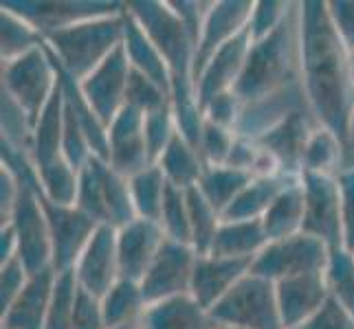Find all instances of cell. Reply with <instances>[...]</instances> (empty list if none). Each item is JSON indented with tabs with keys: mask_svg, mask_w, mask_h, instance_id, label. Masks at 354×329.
<instances>
[{
	"mask_svg": "<svg viewBox=\"0 0 354 329\" xmlns=\"http://www.w3.org/2000/svg\"><path fill=\"white\" fill-rule=\"evenodd\" d=\"M301 83L310 112L322 128L348 143L354 114V70L352 53L337 35L326 0L299 3Z\"/></svg>",
	"mask_w": 354,
	"mask_h": 329,
	"instance_id": "cell-1",
	"label": "cell"
},
{
	"mask_svg": "<svg viewBox=\"0 0 354 329\" xmlns=\"http://www.w3.org/2000/svg\"><path fill=\"white\" fill-rule=\"evenodd\" d=\"M128 14L139 22V27L150 35V40L165 57L172 79V112L178 132L198 150L203 132V110L198 103L196 83H194V46L185 24L180 22L169 0H130L126 3Z\"/></svg>",
	"mask_w": 354,
	"mask_h": 329,
	"instance_id": "cell-2",
	"label": "cell"
},
{
	"mask_svg": "<svg viewBox=\"0 0 354 329\" xmlns=\"http://www.w3.org/2000/svg\"><path fill=\"white\" fill-rule=\"evenodd\" d=\"M297 86H301L299 3H292L282 27L268 38L251 44L247 66L234 92L244 108L273 99Z\"/></svg>",
	"mask_w": 354,
	"mask_h": 329,
	"instance_id": "cell-3",
	"label": "cell"
},
{
	"mask_svg": "<svg viewBox=\"0 0 354 329\" xmlns=\"http://www.w3.org/2000/svg\"><path fill=\"white\" fill-rule=\"evenodd\" d=\"M126 7L117 14L97 16L46 35V48L66 75L84 81L124 44Z\"/></svg>",
	"mask_w": 354,
	"mask_h": 329,
	"instance_id": "cell-4",
	"label": "cell"
},
{
	"mask_svg": "<svg viewBox=\"0 0 354 329\" xmlns=\"http://www.w3.org/2000/svg\"><path fill=\"white\" fill-rule=\"evenodd\" d=\"M59 88L57 64L46 46L11 62H3V88L38 123L40 114Z\"/></svg>",
	"mask_w": 354,
	"mask_h": 329,
	"instance_id": "cell-5",
	"label": "cell"
},
{
	"mask_svg": "<svg viewBox=\"0 0 354 329\" xmlns=\"http://www.w3.org/2000/svg\"><path fill=\"white\" fill-rule=\"evenodd\" d=\"M212 316L221 327L236 329H284L277 306L275 283L249 272L229 295L214 306Z\"/></svg>",
	"mask_w": 354,
	"mask_h": 329,
	"instance_id": "cell-6",
	"label": "cell"
},
{
	"mask_svg": "<svg viewBox=\"0 0 354 329\" xmlns=\"http://www.w3.org/2000/svg\"><path fill=\"white\" fill-rule=\"evenodd\" d=\"M330 252L333 250L324 241L306 233H297L292 237L268 241L264 250L253 259L251 272L273 283L290 277L326 272Z\"/></svg>",
	"mask_w": 354,
	"mask_h": 329,
	"instance_id": "cell-7",
	"label": "cell"
},
{
	"mask_svg": "<svg viewBox=\"0 0 354 329\" xmlns=\"http://www.w3.org/2000/svg\"><path fill=\"white\" fill-rule=\"evenodd\" d=\"M304 189V228L315 239L324 241L328 248H344V217H341V189L337 176L328 174H301Z\"/></svg>",
	"mask_w": 354,
	"mask_h": 329,
	"instance_id": "cell-8",
	"label": "cell"
},
{
	"mask_svg": "<svg viewBox=\"0 0 354 329\" xmlns=\"http://www.w3.org/2000/svg\"><path fill=\"white\" fill-rule=\"evenodd\" d=\"M196 259L198 252L189 243L165 239L156 259L150 266V270L145 272V277L139 283L145 306L150 308L154 303L189 295Z\"/></svg>",
	"mask_w": 354,
	"mask_h": 329,
	"instance_id": "cell-9",
	"label": "cell"
},
{
	"mask_svg": "<svg viewBox=\"0 0 354 329\" xmlns=\"http://www.w3.org/2000/svg\"><path fill=\"white\" fill-rule=\"evenodd\" d=\"M3 7L16 11L27 22L38 29L44 40L53 31H59L71 24L117 14L126 7V3H93V0H5Z\"/></svg>",
	"mask_w": 354,
	"mask_h": 329,
	"instance_id": "cell-10",
	"label": "cell"
},
{
	"mask_svg": "<svg viewBox=\"0 0 354 329\" xmlns=\"http://www.w3.org/2000/svg\"><path fill=\"white\" fill-rule=\"evenodd\" d=\"M40 191V189H38ZM42 204L46 211L48 228H51V243H53V270L68 272L75 268L82 250L86 248L88 239L97 230L95 219L84 215L77 206H59L48 202L42 193Z\"/></svg>",
	"mask_w": 354,
	"mask_h": 329,
	"instance_id": "cell-11",
	"label": "cell"
},
{
	"mask_svg": "<svg viewBox=\"0 0 354 329\" xmlns=\"http://www.w3.org/2000/svg\"><path fill=\"white\" fill-rule=\"evenodd\" d=\"M77 286L88 295L102 299L119 279V252H117V228L111 224H100L86 248L73 268Z\"/></svg>",
	"mask_w": 354,
	"mask_h": 329,
	"instance_id": "cell-12",
	"label": "cell"
},
{
	"mask_svg": "<svg viewBox=\"0 0 354 329\" xmlns=\"http://www.w3.org/2000/svg\"><path fill=\"white\" fill-rule=\"evenodd\" d=\"M130 62L126 55V48L121 44L117 51L97 66L91 75L80 81V88L84 97L88 99L97 117L108 128L113 119L126 108V90L130 79Z\"/></svg>",
	"mask_w": 354,
	"mask_h": 329,
	"instance_id": "cell-13",
	"label": "cell"
},
{
	"mask_svg": "<svg viewBox=\"0 0 354 329\" xmlns=\"http://www.w3.org/2000/svg\"><path fill=\"white\" fill-rule=\"evenodd\" d=\"M145 114L124 108L108 126V156L106 163L124 178H132L150 167L148 143H145Z\"/></svg>",
	"mask_w": 354,
	"mask_h": 329,
	"instance_id": "cell-14",
	"label": "cell"
},
{
	"mask_svg": "<svg viewBox=\"0 0 354 329\" xmlns=\"http://www.w3.org/2000/svg\"><path fill=\"white\" fill-rule=\"evenodd\" d=\"M253 11L251 0H218L212 3L201 31V40L194 57V83L201 77L203 68L221 48L247 29Z\"/></svg>",
	"mask_w": 354,
	"mask_h": 329,
	"instance_id": "cell-15",
	"label": "cell"
},
{
	"mask_svg": "<svg viewBox=\"0 0 354 329\" xmlns=\"http://www.w3.org/2000/svg\"><path fill=\"white\" fill-rule=\"evenodd\" d=\"M165 233L158 222L137 217L130 224L117 228V252L121 279L141 283L145 272L150 270L158 250L165 243Z\"/></svg>",
	"mask_w": 354,
	"mask_h": 329,
	"instance_id": "cell-16",
	"label": "cell"
},
{
	"mask_svg": "<svg viewBox=\"0 0 354 329\" xmlns=\"http://www.w3.org/2000/svg\"><path fill=\"white\" fill-rule=\"evenodd\" d=\"M251 44H253L251 35L244 29L234 40L227 42L221 51L209 59V64L203 68L201 77L196 79V94H198L201 110L205 103H209L214 97L236 90L244 72V66H247Z\"/></svg>",
	"mask_w": 354,
	"mask_h": 329,
	"instance_id": "cell-17",
	"label": "cell"
},
{
	"mask_svg": "<svg viewBox=\"0 0 354 329\" xmlns=\"http://www.w3.org/2000/svg\"><path fill=\"white\" fill-rule=\"evenodd\" d=\"M319 128L317 119L308 110H301V112H292L286 117L282 123H277L273 130H268L266 134L255 141L262 150L271 152L279 167H282V174L288 178H299L301 176V158L304 150H306V143L310 139V134Z\"/></svg>",
	"mask_w": 354,
	"mask_h": 329,
	"instance_id": "cell-18",
	"label": "cell"
},
{
	"mask_svg": "<svg viewBox=\"0 0 354 329\" xmlns=\"http://www.w3.org/2000/svg\"><path fill=\"white\" fill-rule=\"evenodd\" d=\"M275 292L284 329H301L330 299L326 272L282 279L275 283Z\"/></svg>",
	"mask_w": 354,
	"mask_h": 329,
	"instance_id": "cell-19",
	"label": "cell"
},
{
	"mask_svg": "<svg viewBox=\"0 0 354 329\" xmlns=\"http://www.w3.org/2000/svg\"><path fill=\"white\" fill-rule=\"evenodd\" d=\"M251 266L253 261L249 259H227L216 257V255H198L189 295L203 308L212 310L251 272Z\"/></svg>",
	"mask_w": 354,
	"mask_h": 329,
	"instance_id": "cell-20",
	"label": "cell"
},
{
	"mask_svg": "<svg viewBox=\"0 0 354 329\" xmlns=\"http://www.w3.org/2000/svg\"><path fill=\"white\" fill-rule=\"evenodd\" d=\"M55 270L31 275L20 297L0 314V329H44L48 306H51Z\"/></svg>",
	"mask_w": 354,
	"mask_h": 329,
	"instance_id": "cell-21",
	"label": "cell"
},
{
	"mask_svg": "<svg viewBox=\"0 0 354 329\" xmlns=\"http://www.w3.org/2000/svg\"><path fill=\"white\" fill-rule=\"evenodd\" d=\"M141 329H221V325L192 295H183L150 306L141 319Z\"/></svg>",
	"mask_w": 354,
	"mask_h": 329,
	"instance_id": "cell-22",
	"label": "cell"
},
{
	"mask_svg": "<svg viewBox=\"0 0 354 329\" xmlns=\"http://www.w3.org/2000/svg\"><path fill=\"white\" fill-rule=\"evenodd\" d=\"M268 237L264 233L262 219H223L221 228L214 237V243L207 255L227 259H249L253 261L264 250Z\"/></svg>",
	"mask_w": 354,
	"mask_h": 329,
	"instance_id": "cell-23",
	"label": "cell"
},
{
	"mask_svg": "<svg viewBox=\"0 0 354 329\" xmlns=\"http://www.w3.org/2000/svg\"><path fill=\"white\" fill-rule=\"evenodd\" d=\"M62 134H64V94L59 83L53 99L48 101L38 123L33 128V143L29 158L35 169L51 165L57 158H62Z\"/></svg>",
	"mask_w": 354,
	"mask_h": 329,
	"instance_id": "cell-24",
	"label": "cell"
},
{
	"mask_svg": "<svg viewBox=\"0 0 354 329\" xmlns=\"http://www.w3.org/2000/svg\"><path fill=\"white\" fill-rule=\"evenodd\" d=\"M124 48H126L128 62L134 70L143 72L145 77H150L152 81H156L158 86H163L172 94V79H169V68H167L165 57L156 48V44L150 40V35L139 27V22L128 14V9H126Z\"/></svg>",
	"mask_w": 354,
	"mask_h": 329,
	"instance_id": "cell-25",
	"label": "cell"
},
{
	"mask_svg": "<svg viewBox=\"0 0 354 329\" xmlns=\"http://www.w3.org/2000/svg\"><path fill=\"white\" fill-rule=\"evenodd\" d=\"M304 213H306V204H304L301 180L295 178L284 187V191L275 198V202L268 206V211L262 217V226L268 241L301 233Z\"/></svg>",
	"mask_w": 354,
	"mask_h": 329,
	"instance_id": "cell-26",
	"label": "cell"
},
{
	"mask_svg": "<svg viewBox=\"0 0 354 329\" xmlns=\"http://www.w3.org/2000/svg\"><path fill=\"white\" fill-rule=\"evenodd\" d=\"M156 165L163 172L169 185L185 189V191L198 187L201 176L205 172V163H203L198 150L194 148L189 141L183 139L180 132L172 139V143L167 145V150L163 152L161 158H158Z\"/></svg>",
	"mask_w": 354,
	"mask_h": 329,
	"instance_id": "cell-27",
	"label": "cell"
},
{
	"mask_svg": "<svg viewBox=\"0 0 354 329\" xmlns=\"http://www.w3.org/2000/svg\"><path fill=\"white\" fill-rule=\"evenodd\" d=\"M290 180L288 176H275V178H253L247 187L242 189L240 196L231 202L225 211L223 219L236 222V219H262L268 206L275 202V198L284 191Z\"/></svg>",
	"mask_w": 354,
	"mask_h": 329,
	"instance_id": "cell-28",
	"label": "cell"
},
{
	"mask_svg": "<svg viewBox=\"0 0 354 329\" xmlns=\"http://www.w3.org/2000/svg\"><path fill=\"white\" fill-rule=\"evenodd\" d=\"M42 46H46L44 35L31 22L7 7L0 9V57H3V62L18 59Z\"/></svg>",
	"mask_w": 354,
	"mask_h": 329,
	"instance_id": "cell-29",
	"label": "cell"
},
{
	"mask_svg": "<svg viewBox=\"0 0 354 329\" xmlns=\"http://www.w3.org/2000/svg\"><path fill=\"white\" fill-rule=\"evenodd\" d=\"M253 180L251 174L240 172V169H234L229 165H221V167H205V172L201 176L198 182V191L207 198L214 209L225 215V211L231 206L242 189Z\"/></svg>",
	"mask_w": 354,
	"mask_h": 329,
	"instance_id": "cell-30",
	"label": "cell"
},
{
	"mask_svg": "<svg viewBox=\"0 0 354 329\" xmlns=\"http://www.w3.org/2000/svg\"><path fill=\"white\" fill-rule=\"evenodd\" d=\"M102 310L108 327L141 323L145 310V299L137 281L119 279V281L102 297Z\"/></svg>",
	"mask_w": 354,
	"mask_h": 329,
	"instance_id": "cell-31",
	"label": "cell"
},
{
	"mask_svg": "<svg viewBox=\"0 0 354 329\" xmlns=\"http://www.w3.org/2000/svg\"><path fill=\"white\" fill-rule=\"evenodd\" d=\"M128 182H130V196H132L137 217L158 222V219H161L163 204H165L167 189H169V182L165 180L158 165L145 167L137 176L128 178Z\"/></svg>",
	"mask_w": 354,
	"mask_h": 329,
	"instance_id": "cell-32",
	"label": "cell"
},
{
	"mask_svg": "<svg viewBox=\"0 0 354 329\" xmlns=\"http://www.w3.org/2000/svg\"><path fill=\"white\" fill-rule=\"evenodd\" d=\"M344 143L339 141L337 134L326 128H317L306 143L301 158V174H328L337 176L344 169Z\"/></svg>",
	"mask_w": 354,
	"mask_h": 329,
	"instance_id": "cell-33",
	"label": "cell"
},
{
	"mask_svg": "<svg viewBox=\"0 0 354 329\" xmlns=\"http://www.w3.org/2000/svg\"><path fill=\"white\" fill-rule=\"evenodd\" d=\"M35 180H38L40 193L48 202L59 204V206H75L80 172L64 156L53 161L51 165L35 169Z\"/></svg>",
	"mask_w": 354,
	"mask_h": 329,
	"instance_id": "cell-34",
	"label": "cell"
},
{
	"mask_svg": "<svg viewBox=\"0 0 354 329\" xmlns=\"http://www.w3.org/2000/svg\"><path fill=\"white\" fill-rule=\"evenodd\" d=\"M108 163L104 158L93 156L91 161L80 169V185L75 206L97 224H106V196H104V178Z\"/></svg>",
	"mask_w": 354,
	"mask_h": 329,
	"instance_id": "cell-35",
	"label": "cell"
},
{
	"mask_svg": "<svg viewBox=\"0 0 354 329\" xmlns=\"http://www.w3.org/2000/svg\"><path fill=\"white\" fill-rule=\"evenodd\" d=\"M189 206V228H192V248L198 255H207L214 243L218 228L223 224V215L207 202L198 187L187 189Z\"/></svg>",
	"mask_w": 354,
	"mask_h": 329,
	"instance_id": "cell-36",
	"label": "cell"
},
{
	"mask_svg": "<svg viewBox=\"0 0 354 329\" xmlns=\"http://www.w3.org/2000/svg\"><path fill=\"white\" fill-rule=\"evenodd\" d=\"M0 97H3L0 99V128H3L0 145L29 154L33 143V121L5 90H0Z\"/></svg>",
	"mask_w": 354,
	"mask_h": 329,
	"instance_id": "cell-37",
	"label": "cell"
},
{
	"mask_svg": "<svg viewBox=\"0 0 354 329\" xmlns=\"http://www.w3.org/2000/svg\"><path fill=\"white\" fill-rule=\"evenodd\" d=\"M326 286L339 306L354 316V252L348 248H335L326 266Z\"/></svg>",
	"mask_w": 354,
	"mask_h": 329,
	"instance_id": "cell-38",
	"label": "cell"
},
{
	"mask_svg": "<svg viewBox=\"0 0 354 329\" xmlns=\"http://www.w3.org/2000/svg\"><path fill=\"white\" fill-rule=\"evenodd\" d=\"M77 290H80V286H77V279L73 270L59 272L55 277V288H53L51 306H48L44 329H73Z\"/></svg>",
	"mask_w": 354,
	"mask_h": 329,
	"instance_id": "cell-39",
	"label": "cell"
},
{
	"mask_svg": "<svg viewBox=\"0 0 354 329\" xmlns=\"http://www.w3.org/2000/svg\"><path fill=\"white\" fill-rule=\"evenodd\" d=\"M126 106L137 110L141 114H150V112H156V110L172 106V94L163 86H158L156 81H152L150 77H145L143 72L130 68Z\"/></svg>",
	"mask_w": 354,
	"mask_h": 329,
	"instance_id": "cell-40",
	"label": "cell"
},
{
	"mask_svg": "<svg viewBox=\"0 0 354 329\" xmlns=\"http://www.w3.org/2000/svg\"><path fill=\"white\" fill-rule=\"evenodd\" d=\"M161 224L167 239H174L180 243L192 246V228H189V206H187V191L169 185L165 204L161 211Z\"/></svg>",
	"mask_w": 354,
	"mask_h": 329,
	"instance_id": "cell-41",
	"label": "cell"
},
{
	"mask_svg": "<svg viewBox=\"0 0 354 329\" xmlns=\"http://www.w3.org/2000/svg\"><path fill=\"white\" fill-rule=\"evenodd\" d=\"M145 143H148V154L152 165L158 163V158L163 156L167 150V145L172 143V139L178 134V126L172 112V106H167L163 110H156V112L145 114Z\"/></svg>",
	"mask_w": 354,
	"mask_h": 329,
	"instance_id": "cell-42",
	"label": "cell"
},
{
	"mask_svg": "<svg viewBox=\"0 0 354 329\" xmlns=\"http://www.w3.org/2000/svg\"><path fill=\"white\" fill-rule=\"evenodd\" d=\"M290 9L292 3H286V0H260V3H253V11L247 24L251 40L258 42L275 33L288 18Z\"/></svg>",
	"mask_w": 354,
	"mask_h": 329,
	"instance_id": "cell-43",
	"label": "cell"
},
{
	"mask_svg": "<svg viewBox=\"0 0 354 329\" xmlns=\"http://www.w3.org/2000/svg\"><path fill=\"white\" fill-rule=\"evenodd\" d=\"M236 139H238V134L234 130H227V128L205 121L203 132H201V143H198V154L203 158L205 167L227 165Z\"/></svg>",
	"mask_w": 354,
	"mask_h": 329,
	"instance_id": "cell-44",
	"label": "cell"
},
{
	"mask_svg": "<svg viewBox=\"0 0 354 329\" xmlns=\"http://www.w3.org/2000/svg\"><path fill=\"white\" fill-rule=\"evenodd\" d=\"M29 279L31 272L20 261V257L0 263V314L20 297V292L29 283Z\"/></svg>",
	"mask_w": 354,
	"mask_h": 329,
	"instance_id": "cell-45",
	"label": "cell"
},
{
	"mask_svg": "<svg viewBox=\"0 0 354 329\" xmlns=\"http://www.w3.org/2000/svg\"><path fill=\"white\" fill-rule=\"evenodd\" d=\"M203 117L209 123H216L227 130H238L240 117H242V101L238 99L236 92H225L218 94L209 103L203 106Z\"/></svg>",
	"mask_w": 354,
	"mask_h": 329,
	"instance_id": "cell-46",
	"label": "cell"
},
{
	"mask_svg": "<svg viewBox=\"0 0 354 329\" xmlns=\"http://www.w3.org/2000/svg\"><path fill=\"white\" fill-rule=\"evenodd\" d=\"M341 189V217H344V248L354 250V167L337 174Z\"/></svg>",
	"mask_w": 354,
	"mask_h": 329,
	"instance_id": "cell-47",
	"label": "cell"
},
{
	"mask_svg": "<svg viewBox=\"0 0 354 329\" xmlns=\"http://www.w3.org/2000/svg\"><path fill=\"white\" fill-rule=\"evenodd\" d=\"M73 329H108L104 310H102V299L88 295V292L82 288L77 290Z\"/></svg>",
	"mask_w": 354,
	"mask_h": 329,
	"instance_id": "cell-48",
	"label": "cell"
},
{
	"mask_svg": "<svg viewBox=\"0 0 354 329\" xmlns=\"http://www.w3.org/2000/svg\"><path fill=\"white\" fill-rule=\"evenodd\" d=\"M326 5L337 35L354 55V0H326Z\"/></svg>",
	"mask_w": 354,
	"mask_h": 329,
	"instance_id": "cell-49",
	"label": "cell"
},
{
	"mask_svg": "<svg viewBox=\"0 0 354 329\" xmlns=\"http://www.w3.org/2000/svg\"><path fill=\"white\" fill-rule=\"evenodd\" d=\"M169 5H172V9L176 11L180 22L185 24L194 46H198L203 24H205L207 11H209L212 3H198V0H169Z\"/></svg>",
	"mask_w": 354,
	"mask_h": 329,
	"instance_id": "cell-50",
	"label": "cell"
},
{
	"mask_svg": "<svg viewBox=\"0 0 354 329\" xmlns=\"http://www.w3.org/2000/svg\"><path fill=\"white\" fill-rule=\"evenodd\" d=\"M301 329H354V316L335 299H328Z\"/></svg>",
	"mask_w": 354,
	"mask_h": 329,
	"instance_id": "cell-51",
	"label": "cell"
},
{
	"mask_svg": "<svg viewBox=\"0 0 354 329\" xmlns=\"http://www.w3.org/2000/svg\"><path fill=\"white\" fill-rule=\"evenodd\" d=\"M18 193H20L18 176L3 165V169H0V226H5L9 222L11 211H14L18 200Z\"/></svg>",
	"mask_w": 354,
	"mask_h": 329,
	"instance_id": "cell-52",
	"label": "cell"
},
{
	"mask_svg": "<svg viewBox=\"0 0 354 329\" xmlns=\"http://www.w3.org/2000/svg\"><path fill=\"white\" fill-rule=\"evenodd\" d=\"M18 257V241L11 226H0V263Z\"/></svg>",
	"mask_w": 354,
	"mask_h": 329,
	"instance_id": "cell-53",
	"label": "cell"
},
{
	"mask_svg": "<svg viewBox=\"0 0 354 329\" xmlns=\"http://www.w3.org/2000/svg\"><path fill=\"white\" fill-rule=\"evenodd\" d=\"M354 167V114L350 121V132H348V143H346V161H344V169Z\"/></svg>",
	"mask_w": 354,
	"mask_h": 329,
	"instance_id": "cell-54",
	"label": "cell"
},
{
	"mask_svg": "<svg viewBox=\"0 0 354 329\" xmlns=\"http://www.w3.org/2000/svg\"><path fill=\"white\" fill-rule=\"evenodd\" d=\"M108 329H141V323H130V325H117V327H108Z\"/></svg>",
	"mask_w": 354,
	"mask_h": 329,
	"instance_id": "cell-55",
	"label": "cell"
},
{
	"mask_svg": "<svg viewBox=\"0 0 354 329\" xmlns=\"http://www.w3.org/2000/svg\"><path fill=\"white\" fill-rule=\"evenodd\" d=\"M352 70H354V55H352Z\"/></svg>",
	"mask_w": 354,
	"mask_h": 329,
	"instance_id": "cell-56",
	"label": "cell"
},
{
	"mask_svg": "<svg viewBox=\"0 0 354 329\" xmlns=\"http://www.w3.org/2000/svg\"><path fill=\"white\" fill-rule=\"evenodd\" d=\"M221 329H236V327H221Z\"/></svg>",
	"mask_w": 354,
	"mask_h": 329,
	"instance_id": "cell-57",
	"label": "cell"
},
{
	"mask_svg": "<svg viewBox=\"0 0 354 329\" xmlns=\"http://www.w3.org/2000/svg\"><path fill=\"white\" fill-rule=\"evenodd\" d=\"M352 252H354V250H352Z\"/></svg>",
	"mask_w": 354,
	"mask_h": 329,
	"instance_id": "cell-58",
	"label": "cell"
}]
</instances>
